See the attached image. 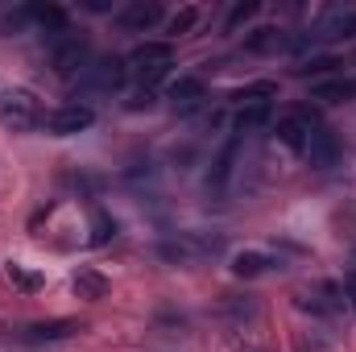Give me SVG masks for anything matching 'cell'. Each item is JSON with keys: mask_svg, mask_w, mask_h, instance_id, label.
I'll return each instance as SVG.
<instances>
[{"mask_svg": "<svg viewBox=\"0 0 356 352\" xmlns=\"http://www.w3.org/2000/svg\"><path fill=\"white\" fill-rule=\"evenodd\" d=\"M91 63V42L83 29H63L50 38V71L58 79H75L83 75V67Z\"/></svg>", "mask_w": 356, "mask_h": 352, "instance_id": "6da1fadb", "label": "cell"}, {"mask_svg": "<svg viewBox=\"0 0 356 352\" xmlns=\"http://www.w3.org/2000/svg\"><path fill=\"white\" fill-rule=\"evenodd\" d=\"M42 104L38 95L25 88H4L0 91V129L8 133H29V129H42Z\"/></svg>", "mask_w": 356, "mask_h": 352, "instance_id": "7a4b0ae2", "label": "cell"}, {"mask_svg": "<svg viewBox=\"0 0 356 352\" xmlns=\"http://www.w3.org/2000/svg\"><path fill=\"white\" fill-rule=\"evenodd\" d=\"M216 253H224V237H207V232H182L158 245V257L170 265H199Z\"/></svg>", "mask_w": 356, "mask_h": 352, "instance_id": "3957f363", "label": "cell"}, {"mask_svg": "<svg viewBox=\"0 0 356 352\" xmlns=\"http://www.w3.org/2000/svg\"><path fill=\"white\" fill-rule=\"evenodd\" d=\"M170 63H175V46L170 42H141L129 58H124V71L137 79V83H158L166 71H170Z\"/></svg>", "mask_w": 356, "mask_h": 352, "instance_id": "277c9868", "label": "cell"}, {"mask_svg": "<svg viewBox=\"0 0 356 352\" xmlns=\"http://www.w3.org/2000/svg\"><path fill=\"white\" fill-rule=\"evenodd\" d=\"M91 120H95V112H91L88 104H63V108H54V112L42 116V129L50 137H75V133L91 129Z\"/></svg>", "mask_w": 356, "mask_h": 352, "instance_id": "5b68a950", "label": "cell"}, {"mask_svg": "<svg viewBox=\"0 0 356 352\" xmlns=\"http://www.w3.org/2000/svg\"><path fill=\"white\" fill-rule=\"evenodd\" d=\"M319 129V120L311 116V108H294V112H286L277 125H273V133H277V141L286 145V150H294V154H302L307 150V141H311V133Z\"/></svg>", "mask_w": 356, "mask_h": 352, "instance_id": "8992f818", "label": "cell"}, {"mask_svg": "<svg viewBox=\"0 0 356 352\" xmlns=\"http://www.w3.org/2000/svg\"><path fill=\"white\" fill-rule=\"evenodd\" d=\"M315 42H353L356 38V4H336V8H327L323 17H319V25H315V33H311Z\"/></svg>", "mask_w": 356, "mask_h": 352, "instance_id": "52a82bcc", "label": "cell"}, {"mask_svg": "<svg viewBox=\"0 0 356 352\" xmlns=\"http://www.w3.org/2000/svg\"><path fill=\"white\" fill-rule=\"evenodd\" d=\"M162 21H166V8L158 0H129V4L116 8V25L129 29V33H149Z\"/></svg>", "mask_w": 356, "mask_h": 352, "instance_id": "ba28073f", "label": "cell"}, {"mask_svg": "<svg viewBox=\"0 0 356 352\" xmlns=\"http://www.w3.org/2000/svg\"><path fill=\"white\" fill-rule=\"evenodd\" d=\"M79 332H83L79 319H38V323L17 328V340H25V344H58V340L79 336Z\"/></svg>", "mask_w": 356, "mask_h": 352, "instance_id": "9c48e42d", "label": "cell"}, {"mask_svg": "<svg viewBox=\"0 0 356 352\" xmlns=\"http://www.w3.org/2000/svg\"><path fill=\"white\" fill-rule=\"evenodd\" d=\"M124 75H129V71H124L120 58H91L79 79H83V88L88 91H112V88L124 83Z\"/></svg>", "mask_w": 356, "mask_h": 352, "instance_id": "30bf717a", "label": "cell"}, {"mask_svg": "<svg viewBox=\"0 0 356 352\" xmlns=\"http://www.w3.org/2000/svg\"><path fill=\"white\" fill-rule=\"evenodd\" d=\"M294 46H298V38L286 33L282 25H261V29H253V33L245 38V50H249V54H286V50H294Z\"/></svg>", "mask_w": 356, "mask_h": 352, "instance_id": "8fae6325", "label": "cell"}, {"mask_svg": "<svg viewBox=\"0 0 356 352\" xmlns=\"http://www.w3.org/2000/svg\"><path fill=\"white\" fill-rule=\"evenodd\" d=\"M166 91H170V99H175V112H182V116L199 112L203 99H207V83H203L199 75H178Z\"/></svg>", "mask_w": 356, "mask_h": 352, "instance_id": "7c38bea8", "label": "cell"}, {"mask_svg": "<svg viewBox=\"0 0 356 352\" xmlns=\"http://www.w3.org/2000/svg\"><path fill=\"white\" fill-rule=\"evenodd\" d=\"M302 154H307V162H311L315 170H332V166L340 162V141H336V133H332V129H323V125H319V129L311 133V141H307V150H302Z\"/></svg>", "mask_w": 356, "mask_h": 352, "instance_id": "4fadbf2b", "label": "cell"}, {"mask_svg": "<svg viewBox=\"0 0 356 352\" xmlns=\"http://www.w3.org/2000/svg\"><path fill=\"white\" fill-rule=\"evenodd\" d=\"M25 21L38 25V29L50 33V38L63 33V29H71V25H67V8H63V4H50V0H46V4H25Z\"/></svg>", "mask_w": 356, "mask_h": 352, "instance_id": "5bb4252c", "label": "cell"}, {"mask_svg": "<svg viewBox=\"0 0 356 352\" xmlns=\"http://www.w3.org/2000/svg\"><path fill=\"white\" fill-rule=\"evenodd\" d=\"M236 150H241V137H228L224 141V150L216 154V162H211V170H207V191H224L228 186V178H232V166H236Z\"/></svg>", "mask_w": 356, "mask_h": 352, "instance_id": "9a60e30c", "label": "cell"}, {"mask_svg": "<svg viewBox=\"0 0 356 352\" xmlns=\"http://www.w3.org/2000/svg\"><path fill=\"white\" fill-rule=\"evenodd\" d=\"M273 265H277V257H269V253H261V249H245V253L232 257V273H236V278H261V273H269Z\"/></svg>", "mask_w": 356, "mask_h": 352, "instance_id": "2e32d148", "label": "cell"}, {"mask_svg": "<svg viewBox=\"0 0 356 352\" xmlns=\"http://www.w3.org/2000/svg\"><path fill=\"white\" fill-rule=\"evenodd\" d=\"M353 95H356V79H319L311 88V99H319V104H348Z\"/></svg>", "mask_w": 356, "mask_h": 352, "instance_id": "e0dca14e", "label": "cell"}, {"mask_svg": "<svg viewBox=\"0 0 356 352\" xmlns=\"http://www.w3.org/2000/svg\"><path fill=\"white\" fill-rule=\"evenodd\" d=\"M71 286H75V294H79V298H88V303H95V298H104V294L112 290V282H108V278H104L99 269H79Z\"/></svg>", "mask_w": 356, "mask_h": 352, "instance_id": "ac0fdd59", "label": "cell"}, {"mask_svg": "<svg viewBox=\"0 0 356 352\" xmlns=\"http://www.w3.org/2000/svg\"><path fill=\"white\" fill-rule=\"evenodd\" d=\"M269 116H273V104H245V108L236 112V137H241V133H257V129H266Z\"/></svg>", "mask_w": 356, "mask_h": 352, "instance_id": "d6986e66", "label": "cell"}, {"mask_svg": "<svg viewBox=\"0 0 356 352\" xmlns=\"http://www.w3.org/2000/svg\"><path fill=\"white\" fill-rule=\"evenodd\" d=\"M4 273H8V282H13L17 290H25V294H33V290H42V286H46V278H42V273L25 269L21 262H8V269H4Z\"/></svg>", "mask_w": 356, "mask_h": 352, "instance_id": "ffe728a7", "label": "cell"}, {"mask_svg": "<svg viewBox=\"0 0 356 352\" xmlns=\"http://www.w3.org/2000/svg\"><path fill=\"white\" fill-rule=\"evenodd\" d=\"M257 13H261V0H241V4H232V8H228L224 29H228V33H236V29H241L245 21H253Z\"/></svg>", "mask_w": 356, "mask_h": 352, "instance_id": "44dd1931", "label": "cell"}, {"mask_svg": "<svg viewBox=\"0 0 356 352\" xmlns=\"http://www.w3.org/2000/svg\"><path fill=\"white\" fill-rule=\"evenodd\" d=\"M195 25H199V8H195V4H186V8H178L175 17H166V33H191V29H195Z\"/></svg>", "mask_w": 356, "mask_h": 352, "instance_id": "7402d4cb", "label": "cell"}, {"mask_svg": "<svg viewBox=\"0 0 356 352\" xmlns=\"http://www.w3.org/2000/svg\"><path fill=\"white\" fill-rule=\"evenodd\" d=\"M332 67H340V63H336L332 54H311L307 63H298V67H294V75H302V79H311V75H327Z\"/></svg>", "mask_w": 356, "mask_h": 352, "instance_id": "603a6c76", "label": "cell"}, {"mask_svg": "<svg viewBox=\"0 0 356 352\" xmlns=\"http://www.w3.org/2000/svg\"><path fill=\"white\" fill-rule=\"evenodd\" d=\"M224 315L236 319V323H249V319H257V298H228Z\"/></svg>", "mask_w": 356, "mask_h": 352, "instance_id": "cb8c5ba5", "label": "cell"}, {"mask_svg": "<svg viewBox=\"0 0 356 352\" xmlns=\"http://www.w3.org/2000/svg\"><path fill=\"white\" fill-rule=\"evenodd\" d=\"M112 237H116V220H112V216H108V211H95V220H91V245H108V241H112Z\"/></svg>", "mask_w": 356, "mask_h": 352, "instance_id": "d4e9b609", "label": "cell"}, {"mask_svg": "<svg viewBox=\"0 0 356 352\" xmlns=\"http://www.w3.org/2000/svg\"><path fill=\"white\" fill-rule=\"evenodd\" d=\"M149 104H154V91L149 88H137L129 99H124V108H133V112H137V108H149Z\"/></svg>", "mask_w": 356, "mask_h": 352, "instance_id": "484cf974", "label": "cell"}, {"mask_svg": "<svg viewBox=\"0 0 356 352\" xmlns=\"http://www.w3.org/2000/svg\"><path fill=\"white\" fill-rule=\"evenodd\" d=\"M344 303H348V307L356 311V269L348 273V278H344Z\"/></svg>", "mask_w": 356, "mask_h": 352, "instance_id": "4316f807", "label": "cell"}, {"mask_svg": "<svg viewBox=\"0 0 356 352\" xmlns=\"http://www.w3.org/2000/svg\"><path fill=\"white\" fill-rule=\"evenodd\" d=\"M83 8H88V13H108L112 4H108V0H83Z\"/></svg>", "mask_w": 356, "mask_h": 352, "instance_id": "83f0119b", "label": "cell"}, {"mask_svg": "<svg viewBox=\"0 0 356 352\" xmlns=\"http://www.w3.org/2000/svg\"><path fill=\"white\" fill-rule=\"evenodd\" d=\"M245 352H261V349H245Z\"/></svg>", "mask_w": 356, "mask_h": 352, "instance_id": "f1b7e54d", "label": "cell"}]
</instances>
